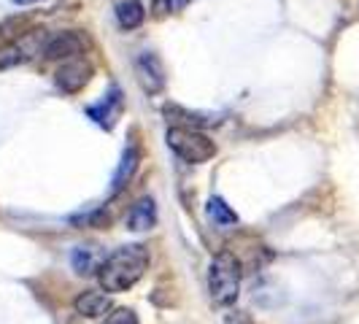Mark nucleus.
<instances>
[{"mask_svg": "<svg viewBox=\"0 0 359 324\" xmlns=\"http://www.w3.org/2000/svg\"><path fill=\"white\" fill-rule=\"evenodd\" d=\"M138 149L135 146H127L125 154H122V165H119V170H116V176H114V189H122L127 181L133 179V173H135V168H138Z\"/></svg>", "mask_w": 359, "mask_h": 324, "instance_id": "nucleus-14", "label": "nucleus"}, {"mask_svg": "<svg viewBox=\"0 0 359 324\" xmlns=\"http://www.w3.org/2000/svg\"><path fill=\"white\" fill-rule=\"evenodd\" d=\"M227 324H252V319H249V316H243V313H233V316L227 319Z\"/></svg>", "mask_w": 359, "mask_h": 324, "instance_id": "nucleus-19", "label": "nucleus"}, {"mask_svg": "<svg viewBox=\"0 0 359 324\" xmlns=\"http://www.w3.org/2000/svg\"><path fill=\"white\" fill-rule=\"evenodd\" d=\"M84 49H87V41L71 30V33H60V36L49 38L43 46V57L46 60H71Z\"/></svg>", "mask_w": 359, "mask_h": 324, "instance_id": "nucleus-6", "label": "nucleus"}, {"mask_svg": "<svg viewBox=\"0 0 359 324\" xmlns=\"http://www.w3.org/2000/svg\"><path fill=\"white\" fill-rule=\"evenodd\" d=\"M14 30H19L17 22H3V25H0V49L8 46V43L14 41V36H19V33H14Z\"/></svg>", "mask_w": 359, "mask_h": 324, "instance_id": "nucleus-17", "label": "nucleus"}, {"mask_svg": "<svg viewBox=\"0 0 359 324\" xmlns=\"http://www.w3.org/2000/svg\"><path fill=\"white\" fill-rule=\"evenodd\" d=\"M146 268H149V249L144 243H130L103 259L97 278L106 292H127L144 278Z\"/></svg>", "mask_w": 359, "mask_h": 324, "instance_id": "nucleus-1", "label": "nucleus"}, {"mask_svg": "<svg viewBox=\"0 0 359 324\" xmlns=\"http://www.w3.org/2000/svg\"><path fill=\"white\" fill-rule=\"evenodd\" d=\"M165 116L168 119H176V122H184V125H176V127H192V130L216 125L214 116H208V114H189V111H184L179 106H165Z\"/></svg>", "mask_w": 359, "mask_h": 324, "instance_id": "nucleus-12", "label": "nucleus"}, {"mask_svg": "<svg viewBox=\"0 0 359 324\" xmlns=\"http://www.w3.org/2000/svg\"><path fill=\"white\" fill-rule=\"evenodd\" d=\"M168 146L179 154L184 162H192V165H200V162H208L216 154V146L208 135H203L192 127H170L168 130Z\"/></svg>", "mask_w": 359, "mask_h": 324, "instance_id": "nucleus-3", "label": "nucleus"}, {"mask_svg": "<svg viewBox=\"0 0 359 324\" xmlns=\"http://www.w3.org/2000/svg\"><path fill=\"white\" fill-rule=\"evenodd\" d=\"M76 311L81 313V316H87V319H100V316H106L108 311H111V297L103 295V292H95V289H87V292H81L79 297H76Z\"/></svg>", "mask_w": 359, "mask_h": 324, "instance_id": "nucleus-8", "label": "nucleus"}, {"mask_svg": "<svg viewBox=\"0 0 359 324\" xmlns=\"http://www.w3.org/2000/svg\"><path fill=\"white\" fill-rule=\"evenodd\" d=\"M208 216H211V222H214L216 227H233V224H238V214L222 198L208 200Z\"/></svg>", "mask_w": 359, "mask_h": 324, "instance_id": "nucleus-15", "label": "nucleus"}, {"mask_svg": "<svg viewBox=\"0 0 359 324\" xmlns=\"http://www.w3.org/2000/svg\"><path fill=\"white\" fill-rule=\"evenodd\" d=\"M138 76L144 81V87L149 92H160L165 84V71H162V62L157 60V54H141L138 57Z\"/></svg>", "mask_w": 359, "mask_h": 324, "instance_id": "nucleus-10", "label": "nucleus"}, {"mask_svg": "<svg viewBox=\"0 0 359 324\" xmlns=\"http://www.w3.org/2000/svg\"><path fill=\"white\" fill-rule=\"evenodd\" d=\"M43 46H46V33L43 30H27V33H22L8 46L0 49V71L22 65V62H30L36 54H43Z\"/></svg>", "mask_w": 359, "mask_h": 324, "instance_id": "nucleus-4", "label": "nucleus"}, {"mask_svg": "<svg viewBox=\"0 0 359 324\" xmlns=\"http://www.w3.org/2000/svg\"><path fill=\"white\" fill-rule=\"evenodd\" d=\"M241 259L233 252H222L211 259V268H208V292H211V300L216 306L227 308L233 306L241 295Z\"/></svg>", "mask_w": 359, "mask_h": 324, "instance_id": "nucleus-2", "label": "nucleus"}, {"mask_svg": "<svg viewBox=\"0 0 359 324\" xmlns=\"http://www.w3.org/2000/svg\"><path fill=\"white\" fill-rule=\"evenodd\" d=\"M73 268L76 273H81V276H90L95 270H100L103 265V259L97 257V252L92 249V246H79V249H73Z\"/></svg>", "mask_w": 359, "mask_h": 324, "instance_id": "nucleus-13", "label": "nucleus"}, {"mask_svg": "<svg viewBox=\"0 0 359 324\" xmlns=\"http://www.w3.org/2000/svg\"><path fill=\"white\" fill-rule=\"evenodd\" d=\"M187 6V0H157L154 3V14L162 17V14H170L173 8H184Z\"/></svg>", "mask_w": 359, "mask_h": 324, "instance_id": "nucleus-18", "label": "nucleus"}, {"mask_svg": "<svg viewBox=\"0 0 359 324\" xmlns=\"http://www.w3.org/2000/svg\"><path fill=\"white\" fill-rule=\"evenodd\" d=\"M87 114H90L92 119L97 122L100 127H111L116 125V119H119V114H122V97H119V90H114L108 95L103 103H97V106H90L87 108Z\"/></svg>", "mask_w": 359, "mask_h": 324, "instance_id": "nucleus-9", "label": "nucleus"}, {"mask_svg": "<svg viewBox=\"0 0 359 324\" xmlns=\"http://www.w3.org/2000/svg\"><path fill=\"white\" fill-rule=\"evenodd\" d=\"M90 79H92V65L90 62H84V60H71V62H65L60 71L54 73L57 87H60L62 92H68V95L81 92L87 84H90Z\"/></svg>", "mask_w": 359, "mask_h": 324, "instance_id": "nucleus-5", "label": "nucleus"}, {"mask_svg": "<svg viewBox=\"0 0 359 324\" xmlns=\"http://www.w3.org/2000/svg\"><path fill=\"white\" fill-rule=\"evenodd\" d=\"M154 224H157V205L151 198H141L127 211V230L133 233H146Z\"/></svg>", "mask_w": 359, "mask_h": 324, "instance_id": "nucleus-7", "label": "nucleus"}, {"mask_svg": "<svg viewBox=\"0 0 359 324\" xmlns=\"http://www.w3.org/2000/svg\"><path fill=\"white\" fill-rule=\"evenodd\" d=\"M106 324H141V322H138L135 311H130V308H114L106 316Z\"/></svg>", "mask_w": 359, "mask_h": 324, "instance_id": "nucleus-16", "label": "nucleus"}, {"mask_svg": "<svg viewBox=\"0 0 359 324\" xmlns=\"http://www.w3.org/2000/svg\"><path fill=\"white\" fill-rule=\"evenodd\" d=\"M14 3H19V6H30V3H38V0H14Z\"/></svg>", "mask_w": 359, "mask_h": 324, "instance_id": "nucleus-20", "label": "nucleus"}, {"mask_svg": "<svg viewBox=\"0 0 359 324\" xmlns=\"http://www.w3.org/2000/svg\"><path fill=\"white\" fill-rule=\"evenodd\" d=\"M116 19H119V25H122L125 30L141 27L146 19L144 3H141V0H122V3L116 6Z\"/></svg>", "mask_w": 359, "mask_h": 324, "instance_id": "nucleus-11", "label": "nucleus"}]
</instances>
